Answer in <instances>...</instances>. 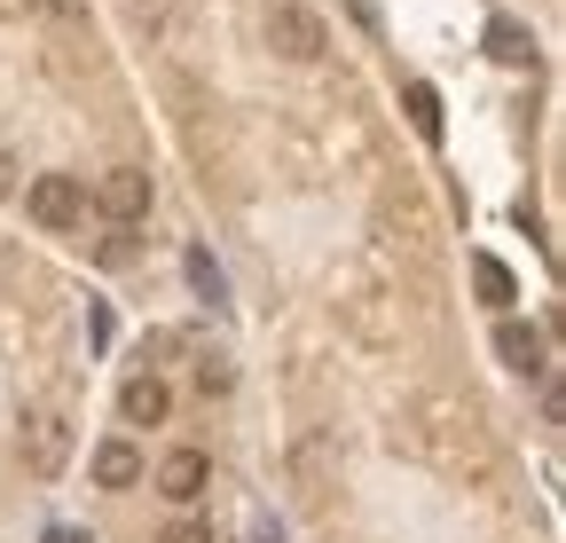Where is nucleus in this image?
Returning a JSON list of instances; mask_svg holds the SVG:
<instances>
[{
	"label": "nucleus",
	"mask_w": 566,
	"mask_h": 543,
	"mask_svg": "<svg viewBox=\"0 0 566 543\" xmlns=\"http://www.w3.org/2000/svg\"><path fill=\"white\" fill-rule=\"evenodd\" d=\"M24 213H32L40 229H80V221H87V181H80V174H40V181L24 189Z\"/></svg>",
	"instance_id": "1"
},
{
	"label": "nucleus",
	"mask_w": 566,
	"mask_h": 543,
	"mask_svg": "<svg viewBox=\"0 0 566 543\" xmlns=\"http://www.w3.org/2000/svg\"><path fill=\"white\" fill-rule=\"evenodd\" d=\"M268 40H275V55H292V63H315V55L331 48V40H323V17H315V9H300V0H275Z\"/></svg>",
	"instance_id": "2"
},
{
	"label": "nucleus",
	"mask_w": 566,
	"mask_h": 543,
	"mask_svg": "<svg viewBox=\"0 0 566 543\" xmlns=\"http://www.w3.org/2000/svg\"><path fill=\"white\" fill-rule=\"evenodd\" d=\"M24 464L40 472V481H55V472L71 464V426H63V418H48V410H40V418H24Z\"/></svg>",
	"instance_id": "3"
},
{
	"label": "nucleus",
	"mask_w": 566,
	"mask_h": 543,
	"mask_svg": "<svg viewBox=\"0 0 566 543\" xmlns=\"http://www.w3.org/2000/svg\"><path fill=\"white\" fill-rule=\"evenodd\" d=\"M95 206H103L111 221H142V213H150V174H134V166H111V174L95 181Z\"/></svg>",
	"instance_id": "4"
},
{
	"label": "nucleus",
	"mask_w": 566,
	"mask_h": 543,
	"mask_svg": "<svg viewBox=\"0 0 566 543\" xmlns=\"http://www.w3.org/2000/svg\"><path fill=\"white\" fill-rule=\"evenodd\" d=\"M166 410H174V394H166L158 370H134V378L118 386V418H126V426H166Z\"/></svg>",
	"instance_id": "5"
},
{
	"label": "nucleus",
	"mask_w": 566,
	"mask_h": 543,
	"mask_svg": "<svg viewBox=\"0 0 566 543\" xmlns=\"http://www.w3.org/2000/svg\"><path fill=\"white\" fill-rule=\"evenodd\" d=\"M212 489V464H205V449H174L166 464H158V497L166 504H197Z\"/></svg>",
	"instance_id": "6"
},
{
	"label": "nucleus",
	"mask_w": 566,
	"mask_h": 543,
	"mask_svg": "<svg viewBox=\"0 0 566 543\" xmlns=\"http://www.w3.org/2000/svg\"><path fill=\"white\" fill-rule=\"evenodd\" d=\"M495 355H504L520 378H543L551 363H543V331H527L520 315H504V323H495Z\"/></svg>",
	"instance_id": "7"
},
{
	"label": "nucleus",
	"mask_w": 566,
	"mask_h": 543,
	"mask_svg": "<svg viewBox=\"0 0 566 543\" xmlns=\"http://www.w3.org/2000/svg\"><path fill=\"white\" fill-rule=\"evenodd\" d=\"M142 481V449L134 441H95V489H134Z\"/></svg>",
	"instance_id": "8"
},
{
	"label": "nucleus",
	"mask_w": 566,
	"mask_h": 543,
	"mask_svg": "<svg viewBox=\"0 0 566 543\" xmlns=\"http://www.w3.org/2000/svg\"><path fill=\"white\" fill-rule=\"evenodd\" d=\"M472 284H480V300H488V307H512V300H520L512 268L495 260V252H472Z\"/></svg>",
	"instance_id": "9"
},
{
	"label": "nucleus",
	"mask_w": 566,
	"mask_h": 543,
	"mask_svg": "<svg viewBox=\"0 0 566 543\" xmlns=\"http://www.w3.org/2000/svg\"><path fill=\"white\" fill-rule=\"evenodd\" d=\"M488 55H495V63H535V32L512 24V17H495V24H488Z\"/></svg>",
	"instance_id": "10"
},
{
	"label": "nucleus",
	"mask_w": 566,
	"mask_h": 543,
	"mask_svg": "<svg viewBox=\"0 0 566 543\" xmlns=\"http://www.w3.org/2000/svg\"><path fill=\"white\" fill-rule=\"evenodd\" d=\"M401 111H409V126L424 134V143H441V95L424 87V80H409V87H401Z\"/></svg>",
	"instance_id": "11"
},
{
	"label": "nucleus",
	"mask_w": 566,
	"mask_h": 543,
	"mask_svg": "<svg viewBox=\"0 0 566 543\" xmlns=\"http://www.w3.org/2000/svg\"><path fill=\"white\" fill-rule=\"evenodd\" d=\"M189 284H197L205 300H221V268H212L205 252H189Z\"/></svg>",
	"instance_id": "12"
},
{
	"label": "nucleus",
	"mask_w": 566,
	"mask_h": 543,
	"mask_svg": "<svg viewBox=\"0 0 566 543\" xmlns=\"http://www.w3.org/2000/svg\"><path fill=\"white\" fill-rule=\"evenodd\" d=\"M40 17H55V24H87V0H32Z\"/></svg>",
	"instance_id": "13"
},
{
	"label": "nucleus",
	"mask_w": 566,
	"mask_h": 543,
	"mask_svg": "<svg viewBox=\"0 0 566 543\" xmlns=\"http://www.w3.org/2000/svg\"><path fill=\"white\" fill-rule=\"evenodd\" d=\"M197 386H205V394H229V363L205 355V363H197Z\"/></svg>",
	"instance_id": "14"
},
{
	"label": "nucleus",
	"mask_w": 566,
	"mask_h": 543,
	"mask_svg": "<svg viewBox=\"0 0 566 543\" xmlns=\"http://www.w3.org/2000/svg\"><path fill=\"white\" fill-rule=\"evenodd\" d=\"M158 543H212V528H205V520H174Z\"/></svg>",
	"instance_id": "15"
},
{
	"label": "nucleus",
	"mask_w": 566,
	"mask_h": 543,
	"mask_svg": "<svg viewBox=\"0 0 566 543\" xmlns=\"http://www.w3.org/2000/svg\"><path fill=\"white\" fill-rule=\"evenodd\" d=\"M48 543H87V535L80 528H48Z\"/></svg>",
	"instance_id": "16"
},
{
	"label": "nucleus",
	"mask_w": 566,
	"mask_h": 543,
	"mask_svg": "<svg viewBox=\"0 0 566 543\" xmlns=\"http://www.w3.org/2000/svg\"><path fill=\"white\" fill-rule=\"evenodd\" d=\"M126 9H142V17H158V9H166V0H126Z\"/></svg>",
	"instance_id": "17"
},
{
	"label": "nucleus",
	"mask_w": 566,
	"mask_h": 543,
	"mask_svg": "<svg viewBox=\"0 0 566 543\" xmlns=\"http://www.w3.org/2000/svg\"><path fill=\"white\" fill-rule=\"evenodd\" d=\"M0 189H9V158H0Z\"/></svg>",
	"instance_id": "18"
}]
</instances>
